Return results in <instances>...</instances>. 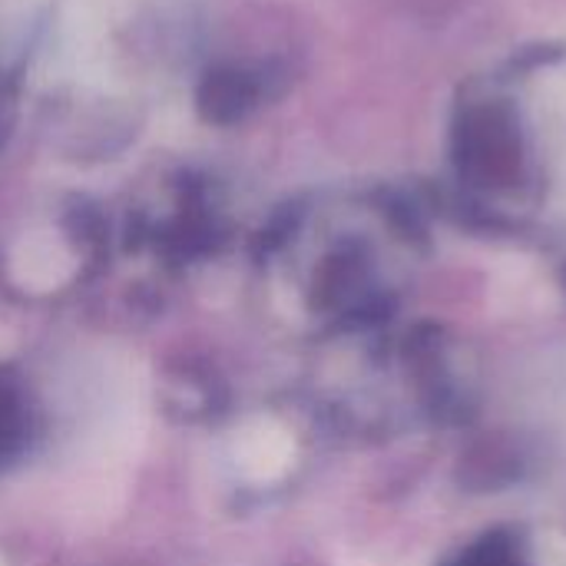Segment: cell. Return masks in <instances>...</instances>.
<instances>
[{"label":"cell","mask_w":566,"mask_h":566,"mask_svg":"<svg viewBox=\"0 0 566 566\" xmlns=\"http://www.w3.org/2000/svg\"><path fill=\"white\" fill-rule=\"evenodd\" d=\"M109 216L86 199H66L23 219L0 252V272L30 298L66 295L109 265Z\"/></svg>","instance_id":"6da1fadb"},{"label":"cell","mask_w":566,"mask_h":566,"mask_svg":"<svg viewBox=\"0 0 566 566\" xmlns=\"http://www.w3.org/2000/svg\"><path fill=\"white\" fill-rule=\"evenodd\" d=\"M43 438V401L30 378L0 365V474L30 458Z\"/></svg>","instance_id":"7a4b0ae2"},{"label":"cell","mask_w":566,"mask_h":566,"mask_svg":"<svg viewBox=\"0 0 566 566\" xmlns=\"http://www.w3.org/2000/svg\"><path fill=\"white\" fill-rule=\"evenodd\" d=\"M7 123V90H3V80H0V129Z\"/></svg>","instance_id":"3957f363"}]
</instances>
